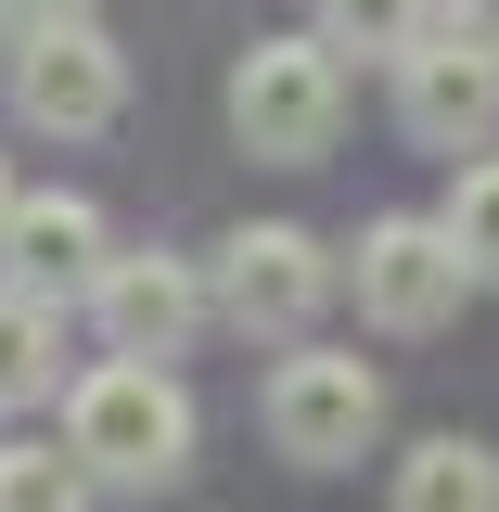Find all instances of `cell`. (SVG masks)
Wrapping results in <instances>:
<instances>
[{
  "label": "cell",
  "instance_id": "6da1fadb",
  "mask_svg": "<svg viewBox=\"0 0 499 512\" xmlns=\"http://www.w3.org/2000/svg\"><path fill=\"white\" fill-rule=\"evenodd\" d=\"M64 448L103 474V487H128V500H154V487H180L192 474V397L167 359H90V372L64 384Z\"/></svg>",
  "mask_w": 499,
  "mask_h": 512
},
{
  "label": "cell",
  "instance_id": "7a4b0ae2",
  "mask_svg": "<svg viewBox=\"0 0 499 512\" xmlns=\"http://www.w3.org/2000/svg\"><path fill=\"white\" fill-rule=\"evenodd\" d=\"M256 423L295 474H346V461L384 448V372L359 346H282L269 384H256Z\"/></svg>",
  "mask_w": 499,
  "mask_h": 512
},
{
  "label": "cell",
  "instance_id": "3957f363",
  "mask_svg": "<svg viewBox=\"0 0 499 512\" xmlns=\"http://www.w3.org/2000/svg\"><path fill=\"white\" fill-rule=\"evenodd\" d=\"M205 282H218V320L244 346H308V320L346 295V256L320 231H295V218H244L231 244L205 256Z\"/></svg>",
  "mask_w": 499,
  "mask_h": 512
},
{
  "label": "cell",
  "instance_id": "277c9868",
  "mask_svg": "<svg viewBox=\"0 0 499 512\" xmlns=\"http://www.w3.org/2000/svg\"><path fill=\"white\" fill-rule=\"evenodd\" d=\"M333 128H346V52L320 26L308 39H256L231 64V141H244L256 167H320Z\"/></svg>",
  "mask_w": 499,
  "mask_h": 512
},
{
  "label": "cell",
  "instance_id": "5b68a950",
  "mask_svg": "<svg viewBox=\"0 0 499 512\" xmlns=\"http://www.w3.org/2000/svg\"><path fill=\"white\" fill-rule=\"evenodd\" d=\"M346 282H359V320H372V333H397V346L448 333V320H461V295H487V269L461 256L448 205H436V218H372Z\"/></svg>",
  "mask_w": 499,
  "mask_h": 512
},
{
  "label": "cell",
  "instance_id": "8992f818",
  "mask_svg": "<svg viewBox=\"0 0 499 512\" xmlns=\"http://www.w3.org/2000/svg\"><path fill=\"white\" fill-rule=\"evenodd\" d=\"M13 116L52 128V141H103L128 116V52L77 13V26H26V64H13Z\"/></svg>",
  "mask_w": 499,
  "mask_h": 512
},
{
  "label": "cell",
  "instance_id": "52a82bcc",
  "mask_svg": "<svg viewBox=\"0 0 499 512\" xmlns=\"http://www.w3.org/2000/svg\"><path fill=\"white\" fill-rule=\"evenodd\" d=\"M397 128H410L423 154H448V167L487 154V141H499V52H474V39L436 26L423 52L397 64Z\"/></svg>",
  "mask_w": 499,
  "mask_h": 512
},
{
  "label": "cell",
  "instance_id": "ba28073f",
  "mask_svg": "<svg viewBox=\"0 0 499 512\" xmlns=\"http://www.w3.org/2000/svg\"><path fill=\"white\" fill-rule=\"evenodd\" d=\"M90 320H103L116 359H180L192 333L218 320V282H205L192 256H116V269L90 282Z\"/></svg>",
  "mask_w": 499,
  "mask_h": 512
},
{
  "label": "cell",
  "instance_id": "9c48e42d",
  "mask_svg": "<svg viewBox=\"0 0 499 512\" xmlns=\"http://www.w3.org/2000/svg\"><path fill=\"white\" fill-rule=\"evenodd\" d=\"M103 269H116V231H103L90 192H26V205H13V231H0V282H39V295H64V308H90Z\"/></svg>",
  "mask_w": 499,
  "mask_h": 512
},
{
  "label": "cell",
  "instance_id": "30bf717a",
  "mask_svg": "<svg viewBox=\"0 0 499 512\" xmlns=\"http://www.w3.org/2000/svg\"><path fill=\"white\" fill-rule=\"evenodd\" d=\"M64 372V295H39V282H0V410H39Z\"/></svg>",
  "mask_w": 499,
  "mask_h": 512
},
{
  "label": "cell",
  "instance_id": "8fae6325",
  "mask_svg": "<svg viewBox=\"0 0 499 512\" xmlns=\"http://www.w3.org/2000/svg\"><path fill=\"white\" fill-rule=\"evenodd\" d=\"M384 512H499V448L487 436H423L397 461Z\"/></svg>",
  "mask_w": 499,
  "mask_h": 512
},
{
  "label": "cell",
  "instance_id": "7c38bea8",
  "mask_svg": "<svg viewBox=\"0 0 499 512\" xmlns=\"http://www.w3.org/2000/svg\"><path fill=\"white\" fill-rule=\"evenodd\" d=\"M308 13H320V39L359 52V64H410L448 26V0H308Z\"/></svg>",
  "mask_w": 499,
  "mask_h": 512
},
{
  "label": "cell",
  "instance_id": "4fadbf2b",
  "mask_svg": "<svg viewBox=\"0 0 499 512\" xmlns=\"http://www.w3.org/2000/svg\"><path fill=\"white\" fill-rule=\"evenodd\" d=\"M103 474L77 448H0V512H90Z\"/></svg>",
  "mask_w": 499,
  "mask_h": 512
},
{
  "label": "cell",
  "instance_id": "5bb4252c",
  "mask_svg": "<svg viewBox=\"0 0 499 512\" xmlns=\"http://www.w3.org/2000/svg\"><path fill=\"white\" fill-rule=\"evenodd\" d=\"M448 231H461V256L487 269V295H499V154H474V167L448 180Z\"/></svg>",
  "mask_w": 499,
  "mask_h": 512
},
{
  "label": "cell",
  "instance_id": "9a60e30c",
  "mask_svg": "<svg viewBox=\"0 0 499 512\" xmlns=\"http://www.w3.org/2000/svg\"><path fill=\"white\" fill-rule=\"evenodd\" d=\"M448 39H474V52H499V0H448Z\"/></svg>",
  "mask_w": 499,
  "mask_h": 512
},
{
  "label": "cell",
  "instance_id": "2e32d148",
  "mask_svg": "<svg viewBox=\"0 0 499 512\" xmlns=\"http://www.w3.org/2000/svg\"><path fill=\"white\" fill-rule=\"evenodd\" d=\"M0 13H13V26H77L90 0H0Z\"/></svg>",
  "mask_w": 499,
  "mask_h": 512
},
{
  "label": "cell",
  "instance_id": "e0dca14e",
  "mask_svg": "<svg viewBox=\"0 0 499 512\" xmlns=\"http://www.w3.org/2000/svg\"><path fill=\"white\" fill-rule=\"evenodd\" d=\"M13 205H26V192H13V167H0V231H13Z\"/></svg>",
  "mask_w": 499,
  "mask_h": 512
}]
</instances>
